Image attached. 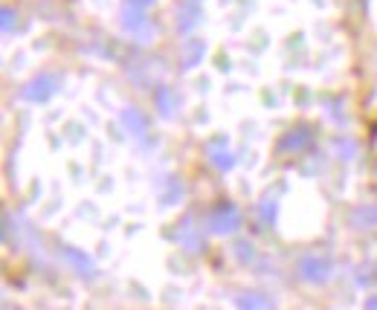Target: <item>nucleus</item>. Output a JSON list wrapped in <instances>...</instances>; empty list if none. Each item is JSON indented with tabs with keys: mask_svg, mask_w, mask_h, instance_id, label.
I'll use <instances>...</instances> for the list:
<instances>
[{
	"mask_svg": "<svg viewBox=\"0 0 377 310\" xmlns=\"http://www.w3.org/2000/svg\"><path fill=\"white\" fill-rule=\"evenodd\" d=\"M241 227V212L232 203H218L209 215V229L215 235H232Z\"/></svg>",
	"mask_w": 377,
	"mask_h": 310,
	"instance_id": "nucleus-1",
	"label": "nucleus"
},
{
	"mask_svg": "<svg viewBox=\"0 0 377 310\" xmlns=\"http://www.w3.org/2000/svg\"><path fill=\"white\" fill-rule=\"evenodd\" d=\"M299 276L311 284H325L331 279V258L328 255H319V252H311L299 261Z\"/></svg>",
	"mask_w": 377,
	"mask_h": 310,
	"instance_id": "nucleus-2",
	"label": "nucleus"
},
{
	"mask_svg": "<svg viewBox=\"0 0 377 310\" xmlns=\"http://www.w3.org/2000/svg\"><path fill=\"white\" fill-rule=\"evenodd\" d=\"M56 91H58V76H38V78H32V81L24 87L21 96H24L26 102H47Z\"/></svg>",
	"mask_w": 377,
	"mask_h": 310,
	"instance_id": "nucleus-3",
	"label": "nucleus"
},
{
	"mask_svg": "<svg viewBox=\"0 0 377 310\" xmlns=\"http://www.w3.org/2000/svg\"><path fill=\"white\" fill-rule=\"evenodd\" d=\"M314 143V134H311V128L308 125H299V128H293L290 134H284V140L279 143V151L282 154H293V151H305L308 145Z\"/></svg>",
	"mask_w": 377,
	"mask_h": 310,
	"instance_id": "nucleus-4",
	"label": "nucleus"
},
{
	"mask_svg": "<svg viewBox=\"0 0 377 310\" xmlns=\"http://www.w3.org/2000/svg\"><path fill=\"white\" fill-rule=\"evenodd\" d=\"M206 157H209V162H212L218 171H229L235 165V154L227 145V140H212V143H209L206 145Z\"/></svg>",
	"mask_w": 377,
	"mask_h": 310,
	"instance_id": "nucleus-5",
	"label": "nucleus"
},
{
	"mask_svg": "<svg viewBox=\"0 0 377 310\" xmlns=\"http://www.w3.org/2000/svg\"><path fill=\"white\" fill-rule=\"evenodd\" d=\"M122 26H125V32L140 35V38H145V35H148V21H145V15L140 12V6H137V4H128V6L122 9Z\"/></svg>",
	"mask_w": 377,
	"mask_h": 310,
	"instance_id": "nucleus-6",
	"label": "nucleus"
},
{
	"mask_svg": "<svg viewBox=\"0 0 377 310\" xmlns=\"http://www.w3.org/2000/svg\"><path fill=\"white\" fill-rule=\"evenodd\" d=\"M177 241H180L189 252H197V249L203 247V235H200V229L195 227V220H192V217H186L183 224H180V229H177Z\"/></svg>",
	"mask_w": 377,
	"mask_h": 310,
	"instance_id": "nucleus-7",
	"label": "nucleus"
},
{
	"mask_svg": "<svg viewBox=\"0 0 377 310\" xmlns=\"http://www.w3.org/2000/svg\"><path fill=\"white\" fill-rule=\"evenodd\" d=\"M122 122L128 125V130L137 137V140H143V143H148V122H145V116L137 110V108H125V113H122Z\"/></svg>",
	"mask_w": 377,
	"mask_h": 310,
	"instance_id": "nucleus-8",
	"label": "nucleus"
},
{
	"mask_svg": "<svg viewBox=\"0 0 377 310\" xmlns=\"http://www.w3.org/2000/svg\"><path fill=\"white\" fill-rule=\"evenodd\" d=\"M154 102H157V110H160L162 116H175L177 108H180V99H177V93L172 91V87H157Z\"/></svg>",
	"mask_w": 377,
	"mask_h": 310,
	"instance_id": "nucleus-9",
	"label": "nucleus"
},
{
	"mask_svg": "<svg viewBox=\"0 0 377 310\" xmlns=\"http://www.w3.org/2000/svg\"><path fill=\"white\" fill-rule=\"evenodd\" d=\"M203 53H206V43H203V41H186L183 47H180V64H183L186 70H192V67L200 64Z\"/></svg>",
	"mask_w": 377,
	"mask_h": 310,
	"instance_id": "nucleus-10",
	"label": "nucleus"
},
{
	"mask_svg": "<svg viewBox=\"0 0 377 310\" xmlns=\"http://www.w3.org/2000/svg\"><path fill=\"white\" fill-rule=\"evenodd\" d=\"M273 299L264 296V293H241L238 296V310H273Z\"/></svg>",
	"mask_w": 377,
	"mask_h": 310,
	"instance_id": "nucleus-11",
	"label": "nucleus"
},
{
	"mask_svg": "<svg viewBox=\"0 0 377 310\" xmlns=\"http://www.w3.org/2000/svg\"><path fill=\"white\" fill-rule=\"evenodd\" d=\"M351 227H357V229H371V227H377V206H360V209L351 215Z\"/></svg>",
	"mask_w": 377,
	"mask_h": 310,
	"instance_id": "nucleus-12",
	"label": "nucleus"
},
{
	"mask_svg": "<svg viewBox=\"0 0 377 310\" xmlns=\"http://www.w3.org/2000/svg\"><path fill=\"white\" fill-rule=\"evenodd\" d=\"M197 24H200V9H197V6H183V9H180V18H177L180 32H189V29H195Z\"/></svg>",
	"mask_w": 377,
	"mask_h": 310,
	"instance_id": "nucleus-13",
	"label": "nucleus"
},
{
	"mask_svg": "<svg viewBox=\"0 0 377 310\" xmlns=\"http://www.w3.org/2000/svg\"><path fill=\"white\" fill-rule=\"evenodd\" d=\"M64 258L76 264L81 276H91V273H93V261H91V258H85L81 252H76V249H64Z\"/></svg>",
	"mask_w": 377,
	"mask_h": 310,
	"instance_id": "nucleus-14",
	"label": "nucleus"
},
{
	"mask_svg": "<svg viewBox=\"0 0 377 310\" xmlns=\"http://www.w3.org/2000/svg\"><path fill=\"white\" fill-rule=\"evenodd\" d=\"M259 217H262V224L264 227H270L273 224V220H276V197H264L262 200V206H259Z\"/></svg>",
	"mask_w": 377,
	"mask_h": 310,
	"instance_id": "nucleus-15",
	"label": "nucleus"
},
{
	"mask_svg": "<svg viewBox=\"0 0 377 310\" xmlns=\"http://www.w3.org/2000/svg\"><path fill=\"white\" fill-rule=\"evenodd\" d=\"M235 255H238L244 264L253 261V255H256V252H253V244H249V241H238V244H235Z\"/></svg>",
	"mask_w": 377,
	"mask_h": 310,
	"instance_id": "nucleus-16",
	"label": "nucleus"
},
{
	"mask_svg": "<svg viewBox=\"0 0 377 310\" xmlns=\"http://www.w3.org/2000/svg\"><path fill=\"white\" fill-rule=\"evenodd\" d=\"M180 195H183V189H180L175 180L165 183V195H162V200H165V203H172V200H175V197H180Z\"/></svg>",
	"mask_w": 377,
	"mask_h": 310,
	"instance_id": "nucleus-17",
	"label": "nucleus"
},
{
	"mask_svg": "<svg viewBox=\"0 0 377 310\" xmlns=\"http://www.w3.org/2000/svg\"><path fill=\"white\" fill-rule=\"evenodd\" d=\"M12 26H15V12L4 9V32H12Z\"/></svg>",
	"mask_w": 377,
	"mask_h": 310,
	"instance_id": "nucleus-18",
	"label": "nucleus"
},
{
	"mask_svg": "<svg viewBox=\"0 0 377 310\" xmlns=\"http://www.w3.org/2000/svg\"><path fill=\"white\" fill-rule=\"evenodd\" d=\"M366 310H377V296H371V299L366 301Z\"/></svg>",
	"mask_w": 377,
	"mask_h": 310,
	"instance_id": "nucleus-19",
	"label": "nucleus"
},
{
	"mask_svg": "<svg viewBox=\"0 0 377 310\" xmlns=\"http://www.w3.org/2000/svg\"><path fill=\"white\" fill-rule=\"evenodd\" d=\"M137 6H148V4H154V0H134Z\"/></svg>",
	"mask_w": 377,
	"mask_h": 310,
	"instance_id": "nucleus-20",
	"label": "nucleus"
}]
</instances>
